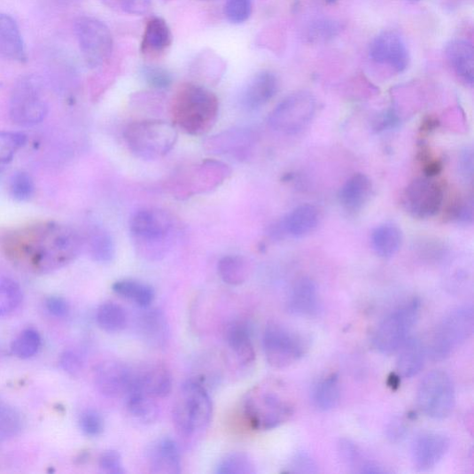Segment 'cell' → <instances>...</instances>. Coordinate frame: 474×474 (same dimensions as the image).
<instances>
[{"label":"cell","instance_id":"db71d44e","mask_svg":"<svg viewBox=\"0 0 474 474\" xmlns=\"http://www.w3.org/2000/svg\"><path fill=\"white\" fill-rule=\"evenodd\" d=\"M451 219L459 223L469 224L473 221V200L466 198L456 203L451 210Z\"/></svg>","mask_w":474,"mask_h":474},{"label":"cell","instance_id":"f1b7e54d","mask_svg":"<svg viewBox=\"0 0 474 474\" xmlns=\"http://www.w3.org/2000/svg\"><path fill=\"white\" fill-rule=\"evenodd\" d=\"M373 194V183L363 174L350 177L339 192L342 207L348 213H358L369 202Z\"/></svg>","mask_w":474,"mask_h":474},{"label":"cell","instance_id":"7c38bea8","mask_svg":"<svg viewBox=\"0 0 474 474\" xmlns=\"http://www.w3.org/2000/svg\"><path fill=\"white\" fill-rule=\"evenodd\" d=\"M316 109V99L312 93L295 92L284 98L270 113L269 125L281 134L298 135L310 126Z\"/></svg>","mask_w":474,"mask_h":474},{"label":"cell","instance_id":"d6986e66","mask_svg":"<svg viewBox=\"0 0 474 474\" xmlns=\"http://www.w3.org/2000/svg\"><path fill=\"white\" fill-rule=\"evenodd\" d=\"M450 447L447 437L439 432H424L412 444L411 455L418 470L434 469L446 456Z\"/></svg>","mask_w":474,"mask_h":474},{"label":"cell","instance_id":"83f0119b","mask_svg":"<svg viewBox=\"0 0 474 474\" xmlns=\"http://www.w3.org/2000/svg\"><path fill=\"white\" fill-rule=\"evenodd\" d=\"M225 340L240 365L254 364L256 353L249 326L241 322H233L226 329Z\"/></svg>","mask_w":474,"mask_h":474},{"label":"cell","instance_id":"f546056e","mask_svg":"<svg viewBox=\"0 0 474 474\" xmlns=\"http://www.w3.org/2000/svg\"><path fill=\"white\" fill-rule=\"evenodd\" d=\"M397 361L399 377L412 378L418 376L424 367L426 348L417 338L409 337L399 350Z\"/></svg>","mask_w":474,"mask_h":474},{"label":"cell","instance_id":"f6af8a7d","mask_svg":"<svg viewBox=\"0 0 474 474\" xmlns=\"http://www.w3.org/2000/svg\"><path fill=\"white\" fill-rule=\"evenodd\" d=\"M339 457L343 463L353 472L361 473L363 466L369 461L365 459L360 447L352 440L342 439L338 445Z\"/></svg>","mask_w":474,"mask_h":474},{"label":"cell","instance_id":"277c9868","mask_svg":"<svg viewBox=\"0 0 474 474\" xmlns=\"http://www.w3.org/2000/svg\"><path fill=\"white\" fill-rule=\"evenodd\" d=\"M214 414V405L207 388L198 380L184 382L176 396L174 423L183 438H192L208 428Z\"/></svg>","mask_w":474,"mask_h":474},{"label":"cell","instance_id":"9f6ffc18","mask_svg":"<svg viewBox=\"0 0 474 474\" xmlns=\"http://www.w3.org/2000/svg\"><path fill=\"white\" fill-rule=\"evenodd\" d=\"M408 429L402 419L397 418L389 423L386 429L387 439L393 443L401 442L407 436Z\"/></svg>","mask_w":474,"mask_h":474},{"label":"cell","instance_id":"f35d334b","mask_svg":"<svg viewBox=\"0 0 474 474\" xmlns=\"http://www.w3.org/2000/svg\"><path fill=\"white\" fill-rule=\"evenodd\" d=\"M88 247L91 258L98 263H110L114 258L113 239L105 229L97 228L91 231L88 239Z\"/></svg>","mask_w":474,"mask_h":474},{"label":"cell","instance_id":"ba28073f","mask_svg":"<svg viewBox=\"0 0 474 474\" xmlns=\"http://www.w3.org/2000/svg\"><path fill=\"white\" fill-rule=\"evenodd\" d=\"M262 347L268 364L276 369H286L306 355L310 349V340L295 330L271 322L264 330Z\"/></svg>","mask_w":474,"mask_h":474},{"label":"cell","instance_id":"e0dca14e","mask_svg":"<svg viewBox=\"0 0 474 474\" xmlns=\"http://www.w3.org/2000/svg\"><path fill=\"white\" fill-rule=\"evenodd\" d=\"M228 165L217 160H205L182 180V196L211 191L230 175Z\"/></svg>","mask_w":474,"mask_h":474},{"label":"cell","instance_id":"52a82bcc","mask_svg":"<svg viewBox=\"0 0 474 474\" xmlns=\"http://www.w3.org/2000/svg\"><path fill=\"white\" fill-rule=\"evenodd\" d=\"M473 329L472 306L455 308L438 325L426 350L427 354L431 361H446L471 338Z\"/></svg>","mask_w":474,"mask_h":474},{"label":"cell","instance_id":"3957f363","mask_svg":"<svg viewBox=\"0 0 474 474\" xmlns=\"http://www.w3.org/2000/svg\"><path fill=\"white\" fill-rule=\"evenodd\" d=\"M243 415L253 430L276 429L294 416V407L271 385L254 386L246 393L242 403Z\"/></svg>","mask_w":474,"mask_h":474},{"label":"cell","instance_id":"bcb514c9","mask_svg":"<svg viewBox=\"0 0 474 474\" xmlns=\"http://www.w3.org/2000/svg\"><path fill=\"white\" fill-rule=\"evenodd\" d=\"M79 427L89 438L99 437L105 429V422L99 412L93 408L82 411L79 417Z\"/></svg>","mask_w":474,"mask_h":474},{"label":"cell","instance_id":"2e32d148","mask_svg":"<svg viewBox=\"0 0 474 474\" xmlns=\"http://www.w3.org/2000/svg\"><path fill=\"white\" fill-rule=\"evenodd\" d=\"M134 377V369L117 361H106L94 369V383L98 392L108 399L125 398Z\"/></svg>","mask_w":474,"mask_h":474},{"label":"cell","instance_id":"f5cc1de1","mask_svg":"<svg viewBox=\"0 0 474 474\" xmlns=\"http://www.w3.org/2000/svg\"><path fill=\"white\" fill-rule=\"evenodd\" d=\"M98 465L103 472L108 474H125L126 470L123 467L121 456L116 450H107L103 452Z\"/></svg>","mask_w":474,"mask_h":474},{"label":"cell","instance_id":"1f68e13d","mask_svg":"<svg viewBox=\"0 0 474 474\" xmlns=\"http://www.w3.org/2000/svg\"><path fill=\"white\" fill-rule=\"evenodd\" d=\"M403 235L397 225L385 223L379 225L372 234V245L377 256L389 259L400 250Z\"/></svg>","mask_w":474,"mask_h":474},{"label":"cell","instance_id":"30bf717a","mask_svg":"<svg viewBox=\"0 0 474 474\" xmlns=\"http://www.w3.org/2000/svg\"><path fill=\"white\" fill-rule=\"evenodd\" d=\"M49 103L37 78L26 76L17 82L10 101V118L15 125L32 128L43 122Z\"/></svg>","mask_w":474,"mask_h":474},{"label":"cell","instance_id":"ffe728a7","mask_svg":"<svg viewBox=\"0 0 474 474\" xmlns=\"http://www.w3.org/2000/svg\"><path fill=\"white\" fill-rule=\"evenodd\" d=\"M131 387L139 389L155 400L164 399L172 392V375L167 367L159 363L134 369Z\"/></svg>","mask_w":474,"mask_h":474},{"label":"cell","instance_id":"ee69618b","mask_svg":"<svg viewBox=\"0 0 474 474\" xmlns=\"http://www.w3.org/2000/svg\"><path fill=\"white\" fill-rule=\"evenodd\" d=\"M10 195L17 202H27L35 192V185L32 176L23 171L13 174L9 184Z\"/></svg>","mask_w":474,"mask_h":474},{"label":"cell","instance_id":"d6a6232c","mask_svg":"<svg viewBox=\"0 0 474 474\" xmlns=\"http://www.w3.org/2000/svg\"><path fill=\"white\" fill-rule=\"evenodd\" d=\"M341 398V384L338 374L329 375L314 386L312 401L315 408L320 411L334 409L339 404Z\"/></svg>","mask_w":474,"mask_h":474},{"label":"cell","instance_id":"d590c367","mask_svg":"<svg viewBox=\"0 0 474 474\" xmlns=\"http://www.w3.org/2000/svg\"><path fill=\"white\" fill-rule=\"evenodd\" d=\"M172 43V34L161 18H152L144 33L142 48L146 52H161Z\"/></svg>","mask_w":474,"mask_h":474},{"label":"cell","instance_id":"44dd1931","mask_svg":"<svg viewBox=\"0 0 474 474\" xmlns=\"http://www.w3.org/2000/svg\"><path fill=\"white\" fill-rule=\"evenodd\" d=\"M320 298L315 282L308 277L298 280L286 301V310L301 318L315 317L320 311Z\"/></svg>","mask_w":474,"mask_h":474},{"label":"cell","instance_id":"4fadbf2b","mask_svg":"<svg viewBox=\"0 0 474 474\" xmlns=\"http://www.w3.org/2000/svg\"><path fill=\"white\" fill-rule=\"evenodd\" d=\"M74 33L89 67L96 69L107 63L113 53V40L105 23L93 17L82 16L75 20Z\"/></svg>","mask_w":474,"mask_h":474},{"label":"cell","instance_id":"484cf974","mask_svg":"<svg viewBox=\"0 0 474 474\" xmlns=\"http://www.w3.org/2000/svg\"><path fill=\"white\" fill-rule=\"evenodd\" d=\"M0 57L16 63L27 60L23 35L16 20L4 13H0Z\"/></svg>","mask_w":474,"mask_h":474},{"label":"cell","instance_id":"5bb4252c","mask_svg":"<svg viewBox=\"0 0 474 474\" xmlns=\"http://www.w3.org/2000/svg\"><path fill=\"white\" fill-rule=\"evenodd\" d=\"M442 185L431 177L412 181L402 198L403 207L412 217L425 220L436 216L444 202Z\"/></svg>","mask_w":474,"mask_h":474},{"label":"cell","instance_id":"11a10c76","mask_svg":"<svg viewBox=\"0 0 474 474\" xmlns=\"http://www.w3.org/2000/svg\"><path fill=\"white\" fill-rule=\"evenodd\" d=\"M46 307L50 315L58 319L67 317L70 313L69 303L61 297L52 296L47 299Z\"/></svg>","mask_w":474,"mask_h":474},{"label":"cell","instance_id":"8fae6325","mask_svg":"<svg viewBox=\"0 0 474 474\" xmlns=\"http://www.w3.org/2000/svg\"><path fill=\"white\" fill-rule=\"evenodd\" d=\"M455 384L444 370H432L419 385L417 404L423 414L431 419H447L455 409Z\"/></svg>","mask_w":474,"mask_h":474},{"label":"cell","instance_id":"cb8c5ba5","mask_svg":"<svg viewBox=\"0 0 474 474\" xmlns=\"http://www.w3.org/2000/svg\"><path fill=\"white\" fill-rule=\"evenodd\" d=\"M320 222V212L312 204L299 206L277 225V233L295 238L312 234Z\"/></svg>","mask_w":474,"mask_h":474},{"label":"cell","instance_id":"b9f144b4","mask_svg":"<svg viewBox=\"0 0 474 474\" xmlns=\"http://www.w3.org/2000/svg\"><path fill=\"white\" fill-rule=\"evenodd\" d=\"M217 474H255L252 459L243 452H234L225 456L216 467Z\"/></svg>","mask_w":474,"mask_h":474},{"label":"cell","instance_id":"8992f818","mask_svg":"<svg viewBox=\"0 0 474 474\" xmlns=\"http://www.w3.org/2000/svg\"><path fill=\"white\" fill-rule=\"evenodd\" d=\"M177 136L175 127L160 120L133 122L125 132L129 150L145 160H154L167 155L174 149Z\"/></svg>","mask_w":474,"mask_h":474},{"label":"cell","instance_id":"4316f807","mask_svg":"<svg viewBox=\"0 0 474 474\" xmlns=\"http://www.w3.org/2000/svg\"><path fill=\"white\" fill-rule=\"evenodd\" d=\"M473 47L466 39H453L446 47L448 64L466 85L472 87L474 82Z\"/></svg>","mask_w":474,"mask_h":474},{"label":"cell","instance_id":"c3c4849f","mask_svg":"<svg viewBox=\"0 0 474 474\" xmlns=\"http://www.w3.org/2000/svg\"><path fill=\"white\" fill-rule=\"evenodd\" d=\"M284 472L297 474H315L319 472V466L307 452L299 451L288 462Z\"/></svg>","mask_w":474,"mask_h":474},{"label":"cell","instance_id":"f907efd6","mask_svg":"<svg viewBox=\"0 0 474 474\" xmlns=\"http://www.w3.org/2000/svg\"><path fill=\"white\" fill-rule=\"evenodd\" d=\"M142 75L151 87L157 89H168L172 85L173 78L171 74L159 66L144 67Z\"/></svg>","mask_w":474,"mask_h":474},{"label":"cell","instance_id":"836d02e7","mask_svg":"<svg viewBox=\"0 0 474 474\" xmlns=\"http://www.w3.org/2000/svg\"><path fill=\"white\" fill-rule=\"evenodd\" d=\"M113 291L116 295L134 303L139 308L151 307L155 299L153 288L136 280L117 281L113 285Z\"/></svg>","mask_w":474,"mask_h":474},{"label":"cell","instance_id":"94428289","mask_svg":"<svg viewBox=\"0 0 474 474\" xmlns=\"http://www.w3.org/2000/svg\"><path fill=\"white\" fill-rule=\"evenodd\" d=\"M208 2H211V0H208Z\"/></svg>","mask_w":474,"mask_h":474},{"label":"cell","instance_id":"60d3db41","mask_svg":"<svg viewBox=\"0 0 474 474\" xmlns=\"http://www.w3.org/2000/svg\"><path fill=\"white\" fill-rule=\"evenodd\" d=\"M43 346V338L35 329L24 330L12 343L11 352L13 356L20 360L35 357Z\"/></svg>","mask_w":474,"mask_h":474},{"label":"cell","instance_id":"4dcf8cb0","mask_svg":"<svg viewBox=\"0 0 474 474\" xmlns=\"http://www.w3.org/2000/svg\"><path fill=\"white\" fill-rule=\"evenodd\" d=\"M129 415L139 423L149 425L154 423L159 416L157 400L131 387L125 397Z\"/></svg>","mask_w":474,"mask_h":474},{"label":"cell","instance_id":"816d5d0a","mask_svg":"<svg viewBox=\"0 0 474 474\" xmlns=\"http://www.w3.org/2000/svg\"><path fill=\"white\" fill-rule=\"evenodd\" d=\"M59 366L69 376L78 377L84 370L85 361L75 350L67 349L59 357Z\"/></svg>","mask_w":474,"mask_h":474},{"label":"cell","instance_id":"74e56055","mask_svg":"<svg viewBox=\"0 0 474 474\" xmlns=\"http://www.w3.org/2000/svg\"><path fill=\"white\" fill-rule=\"evenodd\" d=\"M218 274L226 284L241 285L249 277V265L240 256H225L218 262Z\"/></svg>","mask_w":474,"mask_h":474},{"label":"cell","instance_id":"681fc988","mask_svg":"<svg viewBox=\"0 0 474 474\" xmlns=\"http://www.w3.org/2000/svg\"><path fill=\"white\" fill-rule=\"evenodd\" d=\"M224 12L231 23L243 24L252 15V0H226Z\"/></svg>","mask_w":474,"mask_h":474},{"label":"cell","instance_id":"7dc6e473","mask_svg":"<svg viewBox=\"0 0 474 474\" xmlns=\"http://www.w3.org/2000/svg\"><path fill=\"white\" fill-rule=\"evenodd\" d=\"M110 9L131 15H143L152 7V0H101Z\"/></svg>","mask_w":474,"mask_h":474},{"label":"cell","instance_id":"6da1fadb","mask_svg":"<svg viewBox=\"0 0 474 474\" xmlns=\"http://www.w3.org/2000/svg\"><path fill=\"white\" fill-rule=\"evenodd\" d=\"M84 240L71 226L43 221L9 230L0 237V250L19 270L49 275L74 261Z\"/></svg>","mask_w":474,"mask_h":474},{"label":"cell","instance_id":"603a6c76","mask_svg":"<svg viewBox=\"0 0 474 474\" xmlns=\"http://www.w3.org/2000/svg\"><path fill=\"white\" fill-rule=\"evenodd\" d=\"M279 89L277 76L269 71L257 74L245 86L241 101L249 111L259 110L272 100Z\"/></svg>","mask_w":474,"mask_h":474},{"label":"cell","instance_id":"ab89813d","mask_svg":"<svg viewBox=\"0 0 474 474\" xmlns=\"http://www.w3.org/2000/svg\"><path fill=\"white\" fill-rule=\"evenodd\" d=\"M24 428L20 412L12 405L0 399V442L13 439Z\"/></svg>","mask_w":474,"mask_h":474},{"label":"cell","instance_id":"e575fe53","mask_svg":"<svg viewBox=\"0 0 474 474\" xmlns=\"http://www.w3.org/2000/svg\"><path fill=\"white\" fill-rule=\"evenodd\" d=\"M96 321L103 331L109 334H117L127 328L128 315L121 306L109 301L98 307Z\"/></svg>","mask_w":474,"mask_h":474},{"label":"cell","instance_id":"9c48e42d","mask_svg":"<svg viewBox=\"0 0 474 474\" xmlns=\"http://www.w3.org/2000/svg\"><path fill=\"white\" fill-rule=\"evenodd\" d=\"M421 301L412 299L389 314L377 326L373 345L383 355H392L409 338L420 315Z\"/></svg>","mask_w":474,"mask_h":474},{"label":"cell","instance_id":"7a4b0ae2","mask_svg":"<svg viewBox=\"0 0 474 474\" xmlns=\"http://www.w3.org/2000/svg\"><path fill=\"white\" fill-rule=\"evenodd\" d=\"M176 125L191 136L208 133L219 115V100L209 89L198 85H185L177 92L173 103Z\"/></svg>","mask_w":474,"mask_h":474},{"label":"cell","instance_id":"ac0fdd59","mask_svg":"<svg viewBox=\"0 0 474 474\" xmlns=\"http://www.w3.org/2000/svg\"><path fill=\"white\" fill-rule=\"evenodd\" d=\"M151 307L140 308L135 318L136 333L149 346L162 348L170 339V325L163 312Z\"/></svg>","mask_w":474,"mask_h":474},{"label":"cell","instance_id":"8d00e7d4","mask_svg":"<svg viewBox=\"0 0 474 474\" xmlns=\"http://www.w3.org/2000/svg\"><path fill=\"white\" fill-rule=\"evenodd\" d=\"M24 293L19 284L10 277H0V319L12 315L22 305Z\"/></svg>","mask_w":474,"mask_h":474},{"label":"cell","instance_id":"7bdbcfd3","mask_svg":"<svg viewBox=\"0 0 474 474\" xmlns=\"http://www.w3.org/2000/svg\"><path fill=\"white\" fill-rule=\"evenodd\" d=\"M27 143V136L24 133L0 130V164L11 162Z\"/></svg>","mask_w":474,"mask_h":474},{"label":"cell","instance_id":"91938a15","mask_svg":"<svg viewBox=\"0 0 474 474\" xmlns=\"http://www.w3.org/2000/svg\"><path fill=\"white\" fill-rule=\"evenodd\" d=\"M406 2H408V3H416V2H418V0H406Z\"/></svg>","mask_w":474,"mask_h":474},{"label":"cell","instance_id":"6f0895ef","mask_svg":"<svg viewBox=\"0 0 474 474\" xmlns=\"http://www.w3.org/2000/svg\"><path fill=\"white\" fill-rule=\"evenodd\" d=\"M473 152L471 149H466L462 152L460 161L459 169L462 176L468 182H471L473 178Z\"/></svg>","mask_w":474,"mask_h":474},{"label":"cell","instance_id":"680465c9","mask_svg":"<svg viewBox=\"0 0 474 474\" xmlns=\"http://www.w3.org/2000/svg\"><path fill=\"white\" fill-rule=\"evenodd\" d=\"M443 168V164L440 160L428 161L424 169L427 177H434L438 175Z\"/></svg>","mask_w":474,"mask_h":474},{"label":"cell","instance_id":"5b68a950","mask_svg":"<svg viewBox=\"0 0 474 474\" xmlns=\"http://www.w3.org/2000/svg\"><path fill=\"white\" fill-rule=\"evenodd\" d=\"M172 218L160 210L138 211L130 221V231L140 256L157 260L167 255L174 232Z\"/></svg>","mask_w":474,"mask_h":474},{"label":"cell","instance_id":"7402d4cb","mask_svg":"<svg viewBox=\"0 0 474 474\" xmlns=\"http://www.w3.org/2000/svg\"><path fill=\"white\" fill-rule=\"evenodd\" d=\"M255 135L250 129L235 128L212 136L205 143L206 150L214 154L246 156L255 143Z\"/></svg>","mask_w":474,"mask_h":474},{"label":"cell","instance_id":"d4e9b609","mask_svg":"<svg viewBox=\"0 0 474 474\" xmlns=\"http://www.w3.org/2000/svg\"><path fill=\"white\" fill-rule=\"evenodd\" d=\"M148 462L152 473L179 474L181 455L175 441L170 438L155 441L148 450Z\"/></svg>","mask_w":474,"mask_h":474},{"label":"cell","instance_id":"9a60e30c","mask_svg":"<svg viewBox=\"0 0 474 474\" xmlns=\"http://www.w3.org/2000/svg\"><path fill=\"white\" fill-rule=\"evenodd\" d=\"M369 54L377 65L396 74L405 72L409 65L408 47L402 36L395 31H384L377 35L370 43Z\"/></svg>","mask_w":474,"mask_h":474}]
</instances>
